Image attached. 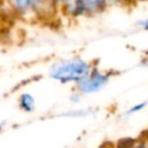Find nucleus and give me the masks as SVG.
Segmentation results:
<instances>
[{"mask_svg":"<svg viewBox=\"0 0 148 148\" xmlns=\"http://www.w3.org/2000/svg\"><path fill=\"white\" fill-rule=\"evenodd\" d=\"M109 82V76L103 72L92 69L86 77L76 84L77 91L83 95H90L101 90Z\"/></svg>","mask_w":148,"mask_h":148,"instance_id":"obj_2","label":"nucleus"},{"mask_svg":"<svg viewBox=\"0 0 148 148\" xmlns=\"http://www.w3.org/2000/svg\"><path fill=\"white\" fill-rule=\"evenodd\" d=\"M65 7L69 14L73 16H81L85 14H93L105 9L107 3L101 0H79L65 2Z\"/></svg>","mask_w":148,"mask_h":148,"instance_id":"obj_3","label":"nucleus"},{"mask_svg":"<svg viewBox=\"0 0 148 148\" xmlns=\"http://www.w3.org/2000/svg\"><path fill=\"white\" fill-rule=\"evenodd\" d=\"M147 65H148V64H147Z\"/></svg>","mask_w":148,"mask_h":148,"instance_id":"obj_9","label":"nucleus"},{"mask_svg":"<svg viewBox=\"0 0 148 148\" xmlns=\"http://www.w3.org/2000/svg\"><path fill=\"white\" fill-rule=\"evenodd\" d=\"M44 4H45V2L36 1V0H17V1L10 2L12 8L17 13H21V14L38 12L41 9V6Z\"/></svg>","mask_w":148,"mask_h":148,"instance_id":"obj_4","label":"nucleus"},{"mask_svg":"<svg viewBox=\"0 0 148 148\" xmlns=\"http://www.w3.org/2000/svg\"><path fill=\"white\" fill-rule=\"evenodd\" d=\"M137 27H139L140 29H144V31H148V17L140 19L137 23Z\"/></svg>","mask_w":148,"mask_h":148,"instance_id":"obj_7","label":"nucleus"},{"mask_svg":"<svg viewBox=\"0 0 148 148\" xmlns=\"http://www.w3.org/2000/svg\"><path fill=\"white\" fill-rule=\"evenodd\" d=\"M92 70L87 61L79 58L61 60L50 67L49 76L54 80L66 83H78Z\"/></svg>","mask_w":148,"mask_h":148,"instance_id":"obj_1","label":"nucleus"},{"mask_svg":"<svg viewBox=\"0 0 148 148\" xmlns=\"http://www.w3.org/2000/svg\"><path fill=\"white\" fill-rule=\"evenodd\" d=\"M108 148H111V147H108Z\"/></svg>","mask_w":148,"mask_h":148,"instance_id":"obj_8","label":"nucleus"},{"mask_svg":"<svg viewBox=\"0 0 148 148\" xmlns=\"http://www.w3.org/2000/svg\"><path fill=\"white\" fill-rule=\"evenodd\" d=\"M18 107L25 113H32L36 109V101L29 92L21 93L18 97Z\"/></svg>","mask_w":148,"mask_h":148,"instance_id":"obj_5","label":"nucleus"},{"mask_svg":"<svg viewBox=\"0 0 148 148\" xmlns=\"http://www.w3.org/2000/svg\"><path fill=\"white\" fill-rule=\"evenodd\" d=\"M146 106H147V101H143V103H136V105L130 107L129 109H128L127 111L124 113V115H125V116H131V115H133V114L139 113V112H141L142 110L145 109Z\"/></svg>","mask_w":148,"mask_h":148,"instance_id":"obj_6","label":"nucleus"}]
</instances>
